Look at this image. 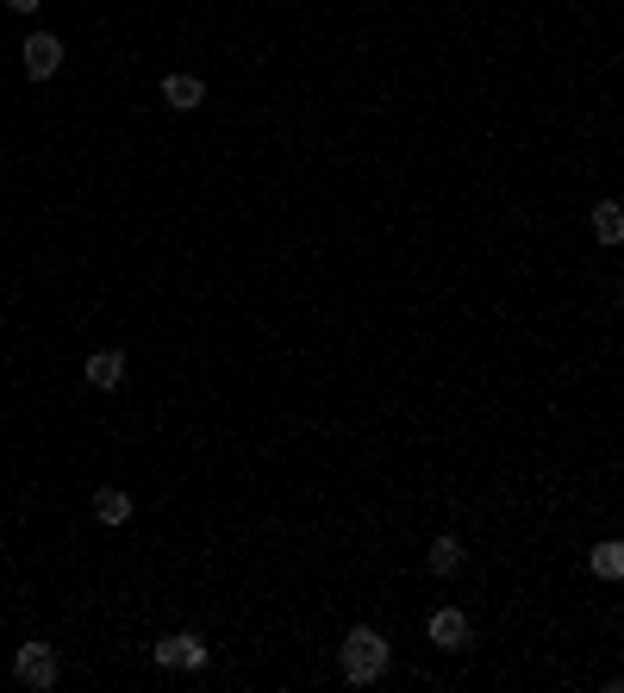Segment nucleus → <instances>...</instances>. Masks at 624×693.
Returning a JSON list of instances; mask_svg holds the SVG:
<instances>
[{
  "label": "nucleus",
  "mask_w": 624,
  "mask_h": 693,
  "mask_svg": "<svg viewBox=\"0 0 624 693\" xmlns=\"http://www.w3.org/2000/svg\"><path fill=\"white\" fill-rule=\"evenodd\" d=\"M338 663H344V681L349 688H374L387 663H394V644L374 631V625H349L344 631V650H338Z\"/></svg>",
  "instance_id": "f257e3e1"
},
{
  "label": "nucleus",
  "mask_w": 624,
  "mask_h": 693,
  "mask_svg": "<svg viewBox=\"0 0 624 693\" xmlns=\"http://www.w3.org/2000/svg\"><path fill=\"white\" fill-rule=\"evenodd\" d=\"M156 669H181V675H200L206 663H213V650H206V638L200 631H169V638H156Z\"/></svg>",
  "instance_id": "f03ea898"
},
{
  "label": "nucleus",
  "mask_w": 624,
  "mask_h": 693,
  "mask_svg": "<svg viewBox=\"0 0 624 693\" xmlns=\"http://www.w3.org/2000/svg\"><path fill=\"white\" fill-rule=\"evenodd\" d=\"M13 681L20 688H56V650L44 644V638H31V644H20L13 650Z\"/></svg>",
  "instance_id": "7ed1b4c3"
},
{
  "label": "nucleus",
  "mask_w": 624,
  "mask_h": 693,
  "mask_svg": "<svg viewBox=\"0 0 624 693\" xmlns=\"http://www.w3.org/2000/svg\"><path fill=\"white\" fill-rule=\"evenodd\" d=\"M20 50H25V75H31V81H50V75L63 70V38H56V32H31Z\"/></svg>",
  "instance_id": "20e7f679"
},
{
  "label": "nucleus",
  "mask_w": 624,
  "mask_h": 693,
  "mask_svg": "<svg viewBox=\"0 0 624 693\" xmlns=\"http://www.w3.org/2000/svg\"><path fill=\"white\" fill-rule=\"evenodd\" d=\"M424 631H431V644H437V650H469L474 644V625H469V613H462V606H437Z\"/></svg>",
  "instance_id": "39448f33"
},
{
  "label": "nucleus",
  "mask_w": 624,
  "mask_h": 693,
  "mask_svg": "<svg viewBox=\"0 0 624 693\" xmlns=\"http://www.w3.org/2000/svg\"><path fill=\"white\" fill-rule=\"evenodd\" d=\"M81 375H88V388H100V394L125 388V350H88Z\"/></svg>",
  "instance_id": "423d86ee"
},
{
  "label": "nucleus",
  "mask_w": 624,
  "mask_h": 693,
  "mask_svg": "<svg viewBox=\"0 0 624 693\" xmlns=\"http://www.w3.org/2000/svg\"><path fill=\"white\" fill-rule=\"evenodd\" d=\"M200 100H206V81H200V75H163V106H175V113H194Z\"/></svg>",
  "instance_id": "0eeeda50"
},
{
  "label": "nucleus",
  "mask_w": 624,
  "mask_h": 693,
  "mask_svg": "<svg viewBox=\"0 0 624 693\" xmlns=\"http://www.w3.org/2000/svg\"><path fill=\"white\" fill-rule=\"evenodd\" d=\"M594 238L606 250L624 244V200H594Z\"/></svg>",
  "instance_id": "6e6552de"
},
{
  "label": "nucleus",
  "mask_w": 624,
  "mask_h": 693,
  "mask_svg": "<svg viewBox=\"0 0 624 693\" xmlns=\"http://www.w3.org/2000/svg\"><path fill=\"white\" fill-rule=\"evenodd\" d=\"M424 563H431V575H456L462 569V538H431V550H424Z\"/></svg>",
  "instance_id": "1a4fd4ad"
},
{
  "label": "nucleus",
  "mask_w": 624,
  "mask_h": 693,
  "mask_svg": "<svg viewBox=\"0 0 624 693\" xmlns=\"http://www.w3.org/2000/svg\"><path fill=\"white\" fill-rule=\"evenodd\" d=\"M94 519L100 525H125V519H131V494H119V488H100V494H94Z\"/></svg>",
  "instance_id": "9d476101"
},
{
  "label": "nucleus",
  "mask_w": 624,
  "mask_h": 693,
  "mask_svg": "<svg viewBox=\"0 0 624 693\" xmlns=\"http://www.w3.org/2000/svg\"><path fill=\"white\" fill-rule=\"evenodd\" d=\"M587 563H594V575H624V544H599Z\"/></svg>",
  "instance_id": "9b49d317"
},
{
  "label": "nucleus",
  "mask_w": 624,
  "mask_h": 693,
  "mask_svg": "<svg viewBox=\"0 0 624 693\" xmlns=\"http://www.w3.org/2000/svg\"><path fill=\"white\" fill-rule=\"evenodd\" d=\"M7 7H13V13H38V7H44V0H7Z\"/></svg>",
  "instance_id": "f8f14e48"
},
{
  "label": "nucleus",
  "mask_w": 624,
  "mask_h": 693,
  "mask_svg": "<svg viewBox=\"0 0 624 693\" xmlns=\"http://www.w3.org/2000/svg\"><path fill=\"white\" fill-rule=\"evenodd\" d=\"M619 294H624V281H619Z\"/></svg>",
  "instance_id": "ddd939ff"
}]
</instances>
